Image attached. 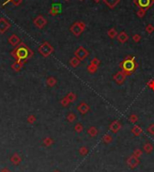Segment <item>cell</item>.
<instances>
[{
  "instance_id": "1",
  "label": "cell",
  "mask_w": 154,
  "mask_h": 172,
  "mask_svg": "<svg viewBox=\"0 0 154 172\" xmlns=\"http://www.w3.org/2000/svg\"><path fill=\"white\" fill-rule=\"evenodd\" d=\"M28 52H29V50L25 47L24 45H22L18 48V49L15 50V59L21 60L23 59H26V58H29V55H28Z\"/></svg>"
},
{
  "instance_id": "2",
  "label": "cell",
  "mask_w": 154,
  "mask_h": 172,
  "mask_svg": "<svg viewBox=\"0 0 154 172\" xmlns=\"http://www.w3.org/2000/svg\"><path fill=\"white\" fill-rule=\"evenodd\" d=\"M122 67H123V70L127 73H132L136 68V63L133 60H125L123 63H122Z\"/></svg>"
},
{
  "instance_id": "3",
  "label": "cell",
  "mask_w": 154,
  "mask_h": 172,
  "mask_svg": "<svg viewBox=\"0 0 154 172\" xmlns=\"http://www.w3.org/2000/svg\"><path fill=\"white\" fill-rule=\"evenodd\" d=\"M52 51H53V49H52V47H51L48 42H44V43L42 44V45L40 46V48H39V52L44 57L49 56V55L52 52Z\"/></svg>"
},
{
  "instance_id": "4",
  "label": "cell",
  "mask_w": 154,
  "mask_h": 172,
  "mask_svg": "<svg viewBox=\"0 0 154 172\" xmlns=\"http://www.w3.org/2000/svg\"><path fill=\"white\" fill-rule=\"evenodd\" d=\"M134 3L140 8L146 10L154 4V0H134Z\"/></svg>"
},
{
  "instance_id": "5",
  "label": "cell",
  "mask_w": 154,
  "mask_h": 172,
  "mask_svg": "<svg viewBox=\"0 0 154 172\" xmlns=\"http://www.w3.org/2000/svg\"><path fill=\"white\" fill-rule=\"evenodd\" d=\"M84 28H85V24H83V23H76V24H74L73 25L71 26L70 30H71L72 33L75 35H79L83 32Z\"/></svg>"
},
{
  "instance_id": "6",
  "label": "cell",
  "mask_w": 154,
  "mask_h": 172,
  "mask_svg": "<svg viewBox=\"0 0 154 172\" xmlns=\"http://www.w3.org/2000/svg\"><path fill=\"white\" fill-rule=\"evenodd\" d=\"M10 27V24L6 20H5L4 18L0 19V33H3L8 30V28Z\"/></svg>"
},
{
  "instance_id": "7",
  "label": "cell",
  "mask_w": 154,
  "mask_h": 172,
  "mask_svg": "<svg viewBox=\"0 0 154 172\" xmlns=\"http://www.w3.org/2000/svg\"><path fill=\"white\" fill-rule=\"evenodd\" d=\"M34 24L39 28H42L44 25L46 24V20L43 18L42 16H38L36 19L34 20Z\"/></svg>"
},
{
  "instance_id": "8",
  "label": "cell",
  "mask_w": 154,
  "mask_h": 172,
  "mask_svg": "<svg viewBox=\"0 0 154 172\" xmlns=\"http://www.w3.org/2000/svg\"><path fill=\"white\" fill-rule=\"evenodd\" d=\"M110 8H114L120 2V0H103Z\"/></svg>"
},
{
  "instance_id": "9",
  "label": "cell",
  "mask_w": 154,
  "mask_h": 172,
  "mask_svg": "<svg viewBox=\"0 0 154 172\" xmlns=\"http://www.w3.org/2000/svg\"><path fill=\"white\" fill-rule=\"evenodd\" d=\"M8 41H9V43L11 44V45L15 46V45H16V44H18V43H19V41H20V40H19V38L16 36V35H15V34H13L11 37H10L9 40H8Z\"/></svg>"
},
{
  "instance_id": "10",
  "label": "cell",
  "mask_w": 154,
  "mask_h": 172,
  "mask_svg": "<svg viewBox=\"0 0 154 172\" xmlns=\"http://www.w3.org/2000/svg\"><path fill=\"white\" fill-rule=\"evenodd\" d=\"M76 55L79 57V59H84L85 56L86 55V51H85V49H83V48H79L77 51V52H76Z\"/></svg>"
},
{
  "instance_id": "11",
  "label": "cell",
  "mask_w": 154,
  "mask_h": 172,
  "mask_svg": "<svg viewBox=\"0 0 154 172\" xmlns=\"http://www.w3.org/2000/svg\"><path fill=\"white\" fill-rule=\"evenodd\" d=\"M12 69L15 70V71H19V70L22 69V63H21V61H17V62L14 63V64L12 65Z\"/></svg>"
},
{
  "instance_id": "12",
  "label": "cell",
  "mask_w": 154,
  "mask_h": 172,
  "mask_svg": "<svg viewBox=\"0 0 154 172\" xmlns=\"http://www.w3.org/2000/svg\"><path fill=\"white\" fill-rule=\"evenodd\" d=\"M118 39H119L120 41H121L122 42H125V41H127V39H128V36H127V34L124 33V32H123V33H121L119 34V36H118Z\"/></svg>"
},
{
  "instance_id": "13",
  "label": "cell",
  "mask_w": 154,
  "mask_h": 172,
  "mask_svg": "<svg viewBox=\"0 0 154 172\" xmlns=\"http://www.w3.org/2000/svg\"><path fill=\"white\" fill-rule=\"evenodd\" d=\"M56 82V79H54V78H49L47 80V84L49 85V86H53L54 84H55Z\"/></svg>"
},
{
  "instance_id": "14",
  "label": "cell",
  "mask_w": 154,
  "mask_h": 172,
  "mask_svg": "<svg viewBox=\"0 0 154 172\" xmlns=\"http://www.w3.org/2000/svg\"><path fill=\"white\" fill-rule=\"evenodd\" d=\"M108 34H109V36H110L111 38H114V37L116 35V30H114V29H111V30H109Z\"/></svg>"
},
{
  "instance_id": "15",
  "label": "cell",
  "mask_w": 154,
  "mask_h": 172,
  "mask_svg": "<svg viewBox=\"0 0 154 172\" xmlns=\"http://www.w3.org/2000/svg\"><path fill=\"white\" fill-rule=\"evenodd\" d=\"M145 11L146 10H144V9H142V8H140V10L138 11V16H140V17H143L144 16V14H145Z\"/></svg>"
},
{
  "instance_id": "16",
  "label": "cell",
  "mask_w": 154,
  "mask_h": 172,
  "mask_svg": "<svg viewBox=\"0 0 154 172\" xmlns=\"http://www.w3.org/2000/svg\"><path fill=\"white\" fill-rule=\"evenodd\" d=\"M9 1H11L15 6H18L19 4L22 3V0H9Z\"/></svg>"
},
{
  "instance_id": "17",
  "label": "cell",
  "mask_w": 154,
  "mask_h": 172,
  "mask_svg": "<svg viewBox=\"0 0 154 172\" xmlns=\"http://www.w3.org/2000/svg\"><path fill=\"white\" fill-rule=\"evenodd\" d=\"M153 30H154L153 26L150 25H150H148V26H147V27H146V31L148 32V33H151V32L153 31Z\"/></svg>"
},
{
  "instance_id": "18",
  "label": "cell",
  "mask_w": 154,
  "mask_h": 172,
  "mask_svg": "<svg viewBox=\"0 0 154 172\" xmlns=\"http://www.w3.org/2000/svg\"><path fill=\"white\" fill-rule=\"evenodd\" d=\"M27 120H28V122H29V123H33V122H34V121H35V117H34V116H30V117H29V118H28V119H27Z\"/></svg>"
},
{
  "instance_id": "19",
  "label": "cell",
  "mask_w": 154,
  "mask_h": 172,
  "mask_svg": "<svg viewBox=\"0 0 154 172\" xmlns=\"http://www.w3.org/2000/svg\"><path fill=\"white\" fill-rule=\"evenodd\" d=\"M95 1H97V2H98V1H99V0H95Z\"/></svg>"
},
{
  "instance_id": "20",
  "label": "cell",
  "mask_w": 154,
  "mask_h": 172,
  "mask_svg": "<svg viewBox=\"0 0 154 172\" xmlns=\"http://www.w3.org/2000/svg\"><path fill=\"white\" fill-rule=\"evenodd\" d=\"M80 1H82V0H80Z\"/></svg>"
},
{
  "instance_id": "21",
  "label": "cell",
  "mask_w": 154,
  "mask_h": 172,
  "mask_svg": "<svg viewBox=\"0 0 154 172\" xmlns=\"http://www.w3.org/2000/svg\"><path fill=\"white\" fill-rule=\"evenodd\" d=\"M66 1H68V0H66Z\"/></svg>"
}]
</instances>
